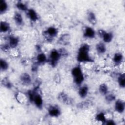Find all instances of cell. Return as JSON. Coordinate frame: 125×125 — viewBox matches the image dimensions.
Returning a JSON list of instances; mask_svg holds the SVG:
<instances>
[{
    "instance_id": "cell-27",
    "label": "cell",
    "mask_w": 125,
    "mask_h": 125,
    "mask_svg": "<svg viewBox=\"0 0 125 125\" xmlns=\"http://www.w3.org/2000/svg\"><path fill=\"white\" fill-rule=\"evenodd\" d=\"M2 85L7 89H11L13 87L12 83L8 78H3L1 80Z\"/></svg>"
},
{
    "instance_id": "cell-23",
    "label": "cell",
    "mask_w": 125,
    "mask_h": 125,
    "mask_svg": "<svg viewBox=\"0 0 125 125\" xmlns=\"http://www.w3.org/2000/svg\"><path fill=\"white\" fill-rule=\"evenodd\" d=\"M98 89H99V93L102 95L104 96L109 92L108 87L107 85L105 83L101 84L99 86Z\"/></svg>"
},
{
    "instance_id": "cell-19",
    "label": "cell",
    "mask_w": 125,
    "mask_h": 125,
    "mask_svg": "<svg viewBox=\"0 0 125 125\" xmlns=\"http://www.w3.org/2000/svg\"><path fill=\"white\" fill-rule=\"evenodd\" d=\"M70 40V36L68 34H63L62 35L58 40L59 44L63 45H66L69 43Z\"/></svg>"
},
{
    "instance_id": "cell-2",
    "label": "cell",
    "mask_w": 125,
    "mask_h": 125,
    "mask_svg": "<svg viewBox=\"0 0 125 125\" xmlns=\"http://www.w3.org/2000/svg\"><path fill=\"white\" fill-rule=\"evenodd\" d=\"M74 83L77 86H81L84 81V76L81 67L79 66L74 67L71 71Z\"/></svg>"
},
{
    "instance_id": "cell-30",
    "label": "cell",
    "mask_w": 125,
    "mask_h": 125,
    "mask_svg": "<svg viewBox=\"0 0 125 125\" xmlns=\"http://www.w3.org/2000/svg\"><path fill=\"white\" fill-rule=\"evenodd\" d=\"M0 67L1 71H6L9 67L8 62L4 59L1 58L0 60Z\"/></svg>"
},
{
    "instance_id": "cell-1",
    "label": "cell",
    "mask_w": 125,
    "mask_h": 125,
    "mask_svg": "<svg viewBox=\"0 0 125 125\" xmlns=\"http://www.w3.org/2000/svg\"><path fill=\"white\" fill-rule=\"evenodd\" d=\"M90 47L87 43L82 44L79 48L77 54V60L81 63L93 62L94 60L90 55Z\"/></svg>"
},
{
    "instance_id": "cell-32",
    "label": "cell",
    "mask_w": 125,
    "mask_h": 125,
    "mask_svg": "<svg viewBox=\"0 0 125 125\" xmlns=\"http://www.w3.org/2000/svg\"><path fill=\"white\" fill-rule=\"evenodd\" d=\"M0 48L2 51H3L4 52H6V53L9 52L11 49V47H10L9 45L7 42L1 44Z\"/></svg>"
},
{
    "instance_id": "cell-8",
    "label": "cell",
    "mask_w": 125,
    "mask_h": 125,
    "mask_svg": "<svg viewBox=\"0 0 125 125\" xmlns=\"http://www.w3.org/2000/svg\"><path fill=\"white\" fill-rule=\"evenodd\" d=\"M8 44L11 49L16 48L19 45L20 42L19 38L14 35H9L7 37Z\"/></svg>"
},
{
    "instance_id": "cell-25",
    "label": "cell",
    "mask_w": 125,
    "mask_h": 125,
    "mask_svg": "<svg viewBox=\"0 0 125 125\" xmlns=\"http://www.w3.org/2000/svg\"><path fill=\"white\" fill-rule=\"evenodd\" d=\"M8 9V4L5 0H0V13L1 15L4 14Z\"/></svg>"
},
{
    "instance_id": "cell-5",
    "label": "cell",
    "mask_w": 125,
    "mask_h": 125,
    "mask_svg": "<svg viewBox=\"0 0 125 125\" xmlns=\"http://www.w3.org/2000/svg\"><path fill=\"white\" fill-rule=\"evenodd\" d=\"M58 29L54 26H49L44 31L43 36L47 39H53L56 37L58 34Z\"/></svg>"
},
{
    "instance_id": "cell-21",
    "label": "cell",
    "mask_w": 125,
    "mask_h": 125,
    "mask_svg": "<svg viewBox=\"0 0 125 125\" xmlns=\"http://www.w3.org/2000/svg\"><path fill=\"white\" fill-rule=\"evenodd\" d=\"M10 30L9 23L6 21H1L0 23V32L1 33H6Z\"/></svg>"
},
{
    "instance_id": "cell-16",
    "label": "cell",
    "mask_w": 125,
    "mask_h": 125,
    "mask_svg": "<svg viewBox=\"0 0 125 125\" xmlns=\"http://www.w3.org/2000/svg\"><path fill=\"white\" fill-rule=\"evenodd\" d=\"M96 50L97 53L100 55L104 54L107 50V47L105 43L103 42L97 43L96 45Z\"/></svg>"
},
{
    "instance_id": "cell-13",
    "label": "cell",
    "mask_w": 125,
    "mask_h": 125,
    "mask_svg": "<svg viewBox=\"0 0 125 125\" xmlns=\"http://www.w3.org/2000/svg\"><path fill=\"white\" fill-rule=\"evenodd\" d=\"M28 18L33 22H36L39 20V15L36 10L33 8H28L26 12Z\"/></svg>"
},
{
    "instance_id": "cell-34",
    "label": "cell",
    "mask_w": 125,
    "mask_h": 125,
    "mask_svg": "<svg viewBox=\"0 0 125 125\" xmlns=\"http://www.w3.org/2000/svg\"><path fill=\"white\" fill-rule=\"evenodd\" d=\"M116 123L115 122L112 120V119H109V120H106L105 123L104 125H115Z\"/></svg>"
},
{
    "instance_id": "cell-20",
    "label": "cell",
    "mask_w": 125,
    "mask_h": 125,
    "mask_svg": "<svg viewBox=\"0 0 125 125\" xmlns=\"http://www.w3.org/2000/svg\"><path fill=\"white\" fill-rule=\"evenodd\" d=\"M87 19L88 22L93 25H96L97 23V17L92 11H89L87 13Z\"/></svg>"
},
{
    "instance_id": "cell-28",
    "label": "cell",
    "mask_w": 125,
    "mask_h": 125,
    "mask_svg": "<svg viewBox=\"0 0 125 125\" xmlns=\"http://www.w3.org/2000/svg\"><path fill=\"white\" fill-rule=\"evenodd\" d=\"M90 105V101L86 100L82 101L77 104L78 108L80 109H85L89 107Z\"/></svg>"
},
{
    "instance_id": "cell-7",
    "label": "cell",
    "mask_w": 125,
    "mask_h": 125,
    "mask_svg": "<svg viewBox=\"0 0 125 125\" xmlns=\"http://www.w3.org/2000/svg\"><path fill=\"white\" fill-rule=\"evenodd\" d=\"M48 114L51 117L57 118L60 116L61 110L60 107L57 105H51L47 109Z\"/></svg>"
},
{
    "instance_id": "cell-24",
    "label": "cell",
    "mask_w": 125,
    "mask_h": 125,
    "mask_svg": "<svg viewBox=\"0 0 125 125\" xmlns=\"http://www.w3.org/2000/svg\"><path fill=\"white\" fill-rule=\"evenodd\" d=\"M15 6L19 10L21 11H23V12L24 11L26 12L28 9V7L27 5L25 3H24V2L21 1H17L15 4Z\"/></svg>"
},
{
    "instance_id": "cell-18",
    "label": "cell",
    "mask_w": 125,
    "mask_h": 125,
    "mask_svg": "<svg viewBox=\"0 0 125 125\" xmlns=\"http://www.w3.org/2000/svg\"><path fill=\"white\" fill-rule=\"evenodd\" d=\"M124 60V56L122 53L116 52L115 53L112 57L113 62L116 65H119L122 63Z\"/></svg>"
},
{
    "instance_id": "cell-15",
    "label": "cell",
    "mask_w": 125,
    "mask_h": 125,
    "mask_svg": "<svg viewBox=\"0 0 125 125\" xmlns=\"http://www.w3.org/2000/svg\"><path fill=\"white\" fill-rule=\"evenodd\" d=\"M13 19L15 24L17 26H21L23 25L24 23V21L23 17L21 13L18 12H15L13 16Z\"/></svg>"
},
{
    "instance_id": "cell-3",
    "label": "cell",
    "mask_w": 125,
    "mask_h": 125,
    "mask_svg": "<svg viewBox=\"0 0 125 125\" xmlns=\"http://www.w3.org/2000/svg\"><path fill=\"white\" fill-rule=\"evenodd\" d=\"M61 57V55L58 50L53 49L49 53L47 62L52 67H56Z\"/></svg>"
},
{
    "instance_id": "cell-14",
    "label": "cell",
    "mask_w": 125,
    "mask_h": 125,
    "mask_svg": "<svg viewBox=\"0 0 125 125\" xmlns=\"http://www.w3.org/2000/svg\"><path fill=\"white\" fill-rule=\"evenodd\" d=\"M89 92V88L88 86L86 85H83L79 86L78 93L79 96V97L82 99H84L85 98L88 94Z\"/></svg>"
},
{
    "instance_id": "cell-26",
    "label": "cell",
    "mask_w": 125,
    "mask_h": 125,
    "mask_svg": "<svg viewBox=\"0 0 125 125\" xmlns=\"http://www.w3.org/2000/svg\"><path fill=\"white\" fill-rule=\"evenodd\" d=\"M95 119L97 121L101 122L103 124H104L107 120L105 114L103 112L98 113L95 116Z\"/></svg>"
},
{
    "instance_id": "cell-4",
    "label": "cell",
    "mask_w": 125,
    "mask_h": 125,
    "mask_svg": "<svg viewBox=\"0 0 125 125\" xmlns=\"http://www.w3.org/2000/svg\"><path fill=\"white\" fill-rule=\"evenodd\" d=\"M98 34L102 39L103 42L105 43H108L111 42L114 37L113 34L111 32H107L102 29L98 30Z\"/></svg>"
},
{
    "instance_id": "cell-6",
    "label": "cell",
    "mask_w": 125,
    "mask_h": 125,
    "mask_svg": "<svg viewBox=\"0 0 125 125\" xmlns=\"http://www.w3.org/2000/svg\"><path fill=\"white\" fill-rule=\"evenodd\" d=\"M57 99L60 103L65 105H71L73 102L72 99L64 92L58 93Z\"/></svg>"
},
{
    "instance_id": "cell-12",
    "label": "cell",
    "mask_w": 125,
    "mask_h": 125,
    "mask_svg": "<svg viewBox=\"0 0 125 125\" xmlns=\"http://www.w3.org/2000/svg\"><path fill=\"white\" fill-rule=\"evenodd\" d=\"M20 80L23 85L26 86H28L32 83V79L30 75L26 72L23 73L20 75Z\"/></svg>"
},
{
    "instance_id": "cell-17",
    "label": "cell",
    "mask_w": 125,
    "mask_h": 125,
    "mask_svg": "<svg viewBox=\"0 0 125 125\" xmlns=\"http://www.w3.org/2000/svg\"><path fill=\"white\" fill-rule=\"evenodd\" d=\"M48 62L46 55L43 53L40 52L36 56V62L38 64H43Z\"/></svg>"
},
{
    "instance_id": "cell-31",
    "label": "cell",
    "mask_w": 125,
    "mask_h": 125,
    "mask_svg": "<svg viewBox=\"0 0 125 125\" xmlns=\"http://www.w3.org/2000/svg\"><path fill=\"white\" fill-rule=\"evenodd\" d=\"M36 90H29L27 91V97L28 99V101L31 103H32L34 97L35 96V93L36 92Z\"/></svg>"
},
{
    "instance_id": "cell-22",
    "label": "cell",
    "mask_w": 125,
    "mask_h": 125,
    "mask_svg": "<svg viewBox=\"0 0 125 125\" xmlns=\"http://www.w3.org/2000/svg\"><path fill=\"white\" fill-rule=\"evenodd\" d=\"M117 83L119 86L122 88H124L125 87V75L124 73H120L117 76Z\"/></svg>"
},
{
    "instance_id": "cell-29",
    "label": "cell",
    "mask_w": 125,
    "mask_h": 125,
    "mask_svg": "<svg viewBox=\"0 0 125 125\" xmlns=\"http://www.w3.org/2000/svg\"><path fill=\"white\" fill-rule=\"evenodd\" d=\"M104 99L107 103H111L116 100V97L114 94L108 92L104 96Z\"/></svg>"
},
{
    "instance_id": "cell-11",
    "label": "cell",
    "mask_w": 125,
    "mask_h": 125,
    "mask_svg": "<svg viewBox=\"0 0 125 125\" xmlns=\"http://www.w3.org/2000/svg\"><path fill=\"white\" fill-rule=\"evenodd\" d=\"M96 32L95 30L90 26H86L84 28L83 36L85 38L92 39L95 38Z\"/></svg>"
},
{
    "instance_id": "cell-10",
    "label": "cell",
    "mask_w": 125,
    "mask_h": 125,
    "mask_svg": "<svg viewBox=\"0 0 125 125\" xmlns=\"http://www.w3.org/2000/svg\"><path fill=\"white\" fill-rule=\"evenodd\" d=\"M114 109L115 110L120 113L122 114L124 113L125 109V101L122 99H118L115 101Z\"/></svg>"
},
{
    "instance_id": "cell-9",
    "label": "cell",
    "mask_w": 125,
    "mask_h": 125,
    "mask_svg": "<svg viewBox=\"0 0 125 125\" xmlns=\"http://www.w3.org/2000/svg\"><path fill=\"white\" fill-rule=\"evenodd\" d=\"M37 108L42 109L43 105V100L42 95L37 91H36L32 102Z\"/></svg>"
},
{
    "instance_id": "cell-33",
    "label": "cell",
    "mask_w": 125,
    "mask_h": 125,
    "mask_svg": "<svg viewBox=\"0 0 125 125\" xmlns=\"http://www.w3.org/2000/svg\"><path fill=\"white\" fill-rule=\"evenodd\" d=\"M58 50L59 52H60V53L61 55V57L66 56L68 55V52H67V50L64 48H61Z\"/></svg>"
}]
</instances>
